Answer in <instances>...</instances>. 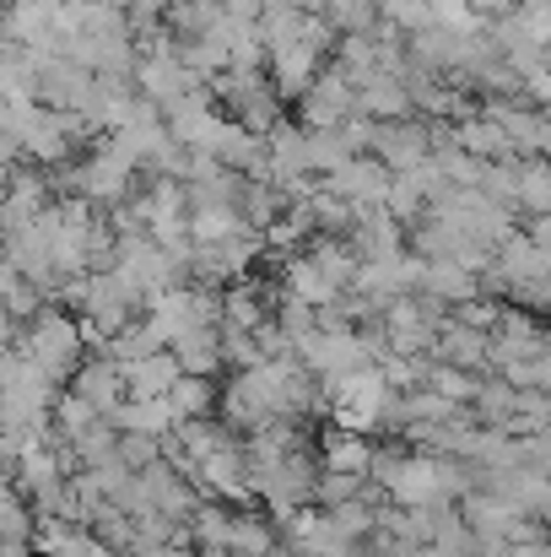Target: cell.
<instances>
[{
	"mask_svg": "<svg viewBox=\"0 0 551 557\" xmlns=\"http://www.w3.org/2000/svg\"><path fill=\"white\" fill-rule=\"evenodd\" d=\"M60 185L71 189L76 200H92V206H125V200H130V185H136V169H130L120 152L98 147L87 163L65 169Z\"/></svg>",
	"mask_w": 551,
	"mask_h": 557,
	"instance_id": "cell-1",
	"label": "cell"
},
{
	"mask_svg": "<svg viewBox=\"0 0 551 557\" xmlns=\"http://www.w3.org/2000/svg\"><path fill=\"white\" fill-rule=\"evenodd\" d=\"M298 114H303V131H341L352 114H363V109H358V82H352L341 65H325V76H320L314 92L298 103Z\"/></svg>",
	"mask_w": 551,
	"mask_h": 557,
	"instance_id": "cell-2",
	"label": "cell"
},
{
	"mask_svg": "<svg viewBox=\"0 0 551 557\" xmlns=\"http://www.w3.org/2000/svg\"><path fill=\"white\" fill-rule=\"evenodd\" d=\"M438 152V131L422 125V120H395V125H378V141H373V158L389 169V174H416L427 169Z\"/></svg>",
	"mask_w": 551,
	"mask_h": 557,
	"instance_id": "cell-3",
	"label": "cell"
},
{
	"mask_svg": "<svg viewBox=\"0 0 551 557\" xmlns=\"http://www.w3.org/2000/svg\"><path fill=\"white\" fill-rule=\"evenodd\" d=\"M325 76V49L320 44H287V49H276L271 54V82H276V92L281 98H292V103H303L309 92H314V82Z\"/></svg>",
	"mask_w": 551,
	"mask_h": 557,
	"instance_id": "cell-4",
	"label": "cell"
},
{
	"mask_svg": "<svg viewBox=\"0 0 551 557\" xmlns=\"http://www.w3.org/2000/svg\"><path fill=\"white\" fill-rule=\"evenodd\" d=\"M195 87H205L189 65H184V54H152V60H141L136 65V92L141 98H152V103H179V98H189Z\"/></svg>",
	"mask_w": 551,
	"mask_h": 557,
	"instance_id": "cell-5",
	"label": "cell"
},
{
	"mask_svg": "<svg viewBox=\"0 0 551 557\" xmlns=\"http://www.w3.org/2000/svg\"><path fill=\"white\" fill-rule=\"evenodd\" d=\"M395 180H400V174H389V169L367 152V158H352L341 174H330V189H336V195H347L352 206H389Z\"/></svg>",
	"mask_w": 551,
	"mask_h": 557,
	"instance_id": "cell-6",
	"label": "cell"
},
{
	"mask_svg": "<svg viewBox=\"0 0 551 557\" xmlns=\"http://www.w3.org/2000/svg\"><path fill=\"white\" fill-rule=\"evenodd\" d=\"M358 109L378 125H395V120H411V87L395 76V71H373L363 87H358Z\"/></svg>",
	"mask_w": 551,
	"mask_h": 557,
	"instance_id": "cell-7",
	"label": "cell"
},
{
	"mask_svg": "<svg viewBox=\"0 0 551 557\" xmlns=\"http://www.w3.org/2000/svg\"><path fill=\"white\" fill-rule=\"evenodd\" d=\"M454 147H465L471 158H481V163H514L519 152H514V141H509V131L498 125V120H487V114H476V120H465V125H454Z\"/></svg>",
	"mask_w": 551,
	"mask_h": 557,
	"instance_id": "cell-8",
	"label": "cell"
},
{
	"mask_svg": "<svg viewBox=\"0 0 551 557\" xmlns=\"http://www.w3.org/2000/svg\"><path fill=\"white\" fill-rule=\"evenodd\" d=\"M325 466H330L336 476H363V471L378 466V455H373V444H363V433L336 428V433L325 438Z\"/></svg>",
	"mask_w": 551,
	"mask_h": 557,
	"instance_id": "cell-9",
	"label": "cell"
},
{
	"mask_svg": "<svg viewBox=\"0 0 551 557\" xmlns=\"http://www.w3.org/2000/svg\"><path fill=\"white\" fill-rule=\"evenodd\" d=\"M260 33H265L271 54H276V49H287V44H303V33H309V11H303V5H292V0H271V5H265V16H260Z\"/></svg>",
	"mask_w": 551,
	"mask_h": 557,
	"instance_id": "cell-10",
	"label": "cell"
},
{
	"mask_svg": "<svg viewBox=\"0 0 551 557\" xmlns=\"http://www.w3.org/2000/svg\"><path fill=\"white\" fill-rule=\"evenodd\" d=\"M287 293L314 309V304H330V298H336V282L320 271L314 255H298V260H287Z\"/></svg>",
	"mask_w": 551,
	"mask_h": 557,
	"instance_id": "cell-11",
	"label": "cell"
},
{
	"mask_svg": "<svg viewBox=\"0 0 551 557\" xmlns=\"http://www.w3.org/2000/svg\"><path fill=\"white\" fill-rule=\"evenodd\" d=\"M336 65L363 87L373 71H384V49H378V38H373V33H352V38H341V44H336Z\"/></svg>",
	"mask_w": 551,
	"mask_h": 557,
	"instance_id": "cell-12",
	"label": "cell"
},
{
	"mask_svg": "<svg viewBox=\"0 0 551 557\" xmlns=\"http://www.w3.org/2000/svg\"><path fill=\"white\" fill-rule=\"evenodd\" d=\"M519 211L551 216V163L547 158H519Z\"/></svg>",
	"mask_w": 551,
	"mask_h": 557,
	"instance_id": "cell-13",
	"label": "cell"
},
{
	"mask_svg": "<svg viewBox=\"0 0 551 557\" xmlns=\"http://www.w3.org/2000/svg\"><path fill=\"white\" fill-rule=\"evenodd\" d=\"M325 16H330V27L341 33V38H352V33H373L384 16H378V0H330L325 5Z\"/></svg>",
	"mask_w": 551,
	"mask_h": 557,
	"instance_id": "cell-14",
	"label": "cell"
},
{
	"mask_svg": "<svg viewBox=\"0 0 551 557\" xmlns=\"http://www.w3.org/2000/svg\"><path fill=\"white\" fill-rule=\"evenodd\" d=\"M378 16H384L389 27H400L405 38L438 27V22H433V0H378Z\"/></svg>",
	"mask_w": 551,
	"mask_h": 557,
	"instance_id": "cell-15",
	"label": "cell"
},
{
	"mask_svg": "<svg viewBox=\"0 0 551 557\" xmlns=\"http://www.w3.org/2000/svg\"><path fill=\"white\" fill-rule=\"evenodd\" d=\"M309 136H314V169H320V174H341V169L358 158L341 131H309Z\"/></svg>",
	"mask_w": 551,
	"mask_h": 557,
	"instance_id": "cell-16",
	"label": "cell"
},
{
	"mask_svg": "<svg viewBox=\"0 0 551 557\" xmlns=\"http://www.w3.org/2000/svg\"><path fill=\"white\" fill-rule=\"evenodd\" d=\"M168 400H174V411H179V428H184V422H200V417H205V406H211V384L184 373L179 384H174V395H168Z\"/></svg>",
	"mask_w": 551,
	"mask_h": 557,
	"instance_id": "cell-17",
	"label": "cell"
},
{
	"mask_svg": "<svg viewBox=\"0 0 551 557\" xmlns=\"http://www.w3.org/2000/svg\"><path fill=\"white\" fill-rule=\"evenodd\" d=\"M427 206V189H422V180L416 174H400L395 180V189H389V216L395 222H405V216H416Z\"/></svg>",
	"mask_w": 551,
	"mask_h": 557,
	"instance_id": "cell-18",
	"label": "cell"
},
{
	"mask_svg": "<svg viewBox=\"0 0 551 557\" xmlns=\"http://www.w3.org/2000/svg\"><path fill=\"white\" fill-rule=\"evenodd\" d=\"M433 389H438L443 400H465V395H476V379L460 369H433Z\"/></svg>",
	"mask_w": 551,
	"mask_h": 557,
	"instance_id": "cell-19",
	"label": "cell"
},
{
	"mask_svg": "<svg viewBox=\"0 0 551 557\" xmlns=\"http://www.w3.org/2000/svg\"><path fill=\"white\" fill-rule=\"evenodd\" d=\"M525 0H471V11L481 16V22H503V16H514Z\"/></svg>",
	"mask_w": 551,
	"mask_h": 557,
	"instance_id": "cell-20",
	"label": "cell"
},
{
	"mask_svg": "<svg viewBox=\"0 0 551 557\" xmlns=\"http://www.w3.org/2000/svg\"><path fill=\"white\" fill-rule=\"evenodd\" d=\"M525 238H530V244H536V249H547V255H551V216H536V222H530V233H525Z\"/></svg>",
	"mask_w": 551,
	"mask_h": 557,
	"instance_id": "cell-21",
	"label": "cell"
},
{
	"mask_svg": "<svg viewBox=\"0 0 551 557\" xmlns=\"http://www.w3.org/2000/svg\"><path fill=\"white\" fill-rule=\"evenodd\" d=\"M292 5H303V11H325L330 0H292Z\"/></svg>",
	"mask_w": 551,
	"mask_h": 557,
	"instance_id": "cell-22",
	"label": "cell"
},
{
	"mask_svg": "<svg viewBox=\"0 0 551 557\" xmlns=\"http://www.w3.org/2000/svg\"><path fill=\"white\" fill-rule=\"evenodd\" d=\"M547 120H551V109H547Z\"/></svg>",
	"mask_w": 551,
	"mask_h": 557,
	"instance_id": "cell-23",
	"label": "cell"
}]
</instances>
